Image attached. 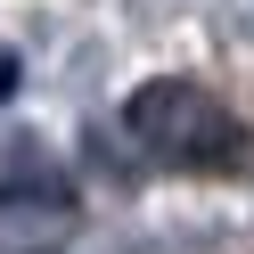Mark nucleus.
<instances>
[{
	"label": "nucleus",
	"mask_w": 254,
	"mask_h": 254,
	"mask_svg": "<svg viewBox=\"0 0 254 254\" xmlns=\"http://www.w3.org/2000/svg\"><path fill=\"white\" fill-rule=\"evenodd\" d=\"M123 131L156 172H189V181H238L254 172V131L230 99H213L189 74H156L123 99Z\"/></svg>",
	"instance_id": "obj_1"
},
{
	"label": "nucleus",
	"mask_w": 254,
	"mask_h": 254,
	"mask_svg": "<svg viewBox=\"0 0 254 254\" xmlns=\"http://www.w3.org/2000/svg\"><path fill=\"white\" fill-rule=\"evenodd\" d=\"M238 33H246V41H254V0H246V17H238Z\"/></svg>",
	"instance_id": "obj_2"
}]
</instances>
